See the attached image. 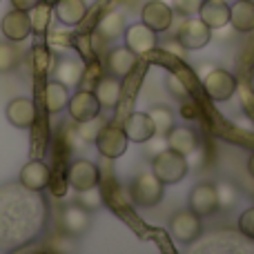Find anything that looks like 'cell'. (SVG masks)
Returning <instances> with one entry per match:
<instances>
[{"label": "cell", "instance_id": "obj_12", "mask_svg": "<svg viewBox=\"0 0 254 254\" xmlns=\"http://www.w3.org/2000/svg\"><path fill=\"white\" fill-rule=\"evenodd\" d=\"M140 18L143 22L154 29L156 34L161 31H167L172 27V20H174V7H170L163 0H149V2L143 4V11H140Z\"/></svg>", "mask_w": 254, "mask_h": 254}, {"label": "cell", "instance_id": "obj_38", "mask_svg": "<svg viewBox=\"0 0 254 254\" xmlns=\"http://www.w3.org/2000/svg\"><path fill=\"white\" fill-rule=\"evenodd\" d=\"M248 83H250V89H252V94H254V65H252V69H250V78H248Z\"/></svg>", "mask_w": 254, "mask_h": 254}, {"label": "cell", "instance_id": "obj_36", "mask_svg": "<svg viewBox=\"0 0 254 254\" xmlns=\"http://www.w3.org/2000/svg\"><path fill=\"white\" fill-rule=\"evenodd\" d=\"M11 2L13 9H22V11H29V9H34L38 2H43V0H9Z\"/></svg>", "mask_w": 254, "mask_h": 254}, {"label": "cell", "instance_id": "obj_28", "mask_svg": "<svg viewBox=\"0 0 254 254\" xmlns=\"http://www.w3.org/2000/svg\"><path fill=\"white\" fill-rule=\"evenodd\" d=\"M11 40H0V74H9L18 65V49Z\"/></svg>", "mask_w": 254, "mask_h": 254}, {"label": "cell", "instance_id": "obj_18", "mask_svg": "<svg viewBox=\"0 0 254 254\" xmlns=\"http://www.w3.org/2000/svg\"><path fill=\"white\" fill-rule=\"evenodd\" d=\"M94 94H96L101 107L114 110V107L121 103V96H123L121 78H116V76H103V78H98L96 87H94Z\"/></svg>", "mask_w": 254, "mask_h": 254}, {"label": "cell", "instance_id": "obj_22", "mask_svg": "<svg viewBox=\"0 0 254 254\" xmlns=\"http://www.w3.org/2000/svg\"><path fill=\"white\" fill-rule=\"evenodd\" d=\"M230 22L241 34L254 31V2L252 0H234L230 4Z\"/></svg>", "mask_w": 254, "mask_h": 254}, {"label": "cell", "instance_id": "obj_5", "mask_svg": "<svg viewBox=\"0 0 254 254\" xmlns=\"http://www.w3.org/2000/svg\"><path fill=\"white\" fill-rule=\"evenodd\" d=\"M212 38V27L205 25L198 16H188L185 22L179 27L176 40L183 45L185 52H194V49H203Z\"/></svg>", "mask_w": 254, "mask_h": 254}, {"label": "cell", "instance_id": "obj_15", "mask_svg": "<svg viewBox=\"0 0 254 254\" xmlns=\"http://www.w3.org/2000/svg\"><path fill=\"white\" fill-rule=\"evenodd\" d=\"M92 225V216L83 205H67L61 212V228L69 237H80Z\"/></svg>", "mask_w": 254, "mask_h": 254}, {"label": "cell", "instance_id": "obj_20", "mask_svg": "<svg viewBox=\"0 0 254 254\" xmlns=\"http://www.w3.org/2000/svg\"><path fill=\"white\" fill-rule=\"evenodd\" d=\"M54 11H56V18L63 25L76 27L87 16V2L85 0H56Z\"/></svg>", "mask_w": 254, "mask_h": 254}, {"label": "cell", "instance_id": "obj_39", "mask_svg": "<svg viewBox=\"0 0 254 254\" xmlns=\"http://www.w3.org/2000/svg\"><path fill=\"white\" fill-rule=\"evenodd\" d=\"M223 2H230V0H223Z\"/></svg>", "mask_w": 254, "mask_h": 254}, {"label": "cell", "instance_id": "obj_13", "mask_svg": "<svg viewBox=\"0 0 254 254\" xmlns=\"http://www.w3.org/2000/svg\"><path fill=\"white\" fill-rule=\"evenodd\" d=\"M0 31H2V36L7 40H11V43H22V40H27L31 34L29 11L13 9V11L4 13L2 22H0Z\"/></svg>", "mask_w": 254, "mask_h": 254}, {"label": "cell", "instance_id": "obj_6", "mask_svg": "<svg viewBox=\"0 0 254 254\" xmlns=\"http://www.w3.org/2000/svg\"><path fill=\"white\" fill-rule=\"evenodd\" d=\"M203 89L214 103H225L234 96L237 92V78L230 74L228 69H212L210 74L203 78Z\"/></svg>", "mask_w": 254, "mask_h": 254}, {"label": "cell", "instance_id": "obj_23", "mask_svg": "<svg viewBox=\"0 0 254 254\" xmlns=\"http://www.w3.org/2000/svg\"><path fill=\"white\" fill-rule=\"evenodd\" d=\"M54 78L58 83L67 85V87H76L85 78V65L78 58H63L56 65V69H54Z\"/></svg>", "mask_w": 254, "mask_h": 254}, {"label": "cell", "instance_id": "obj_37", "mask_svg": "<svg viewBox=\"0 0 254 254\" xmlns=\"http://www.w3.org/2000/svg\"><path fill=\"white\" fill-rule=\"evenodd\" d=\"M248 172H250V176L254 179V152L250 154V158H248Z\"/></svg>", "mask_w": 254, "mask_h": 254}, {"label": "cell", "instance_id": "obj_10", "mask_svg": "<svg viewBox=\"0 0 254 254\" xmlns=\"http://www.w3.org/2000/svg\"><path fill=\"white\" fill-rule=\"evenodd\" d=\"M67 110H69V116L76 123H85V121H89V119H96L103 107H101V103H98L96 94L89 92V89H80L74 96H69Z\"/></svg>", "mask_w": 254, "mask_h": 254}, {"label": "cell", "instance_id": "obj_8", "mask_svg": "<svg viewBox=\"0 0 254 254\" xmlns=\"http://www.w3.org/2000/svg\"><path fill=\"white\" fill-rule=\"evenodd\" d=\"M125 47H129L136 56H147L149 52H154L158 45L156 31L149 29L143 20L134 22V25L125 27Z\"/></svg>", "mask_w": 254, "mask_h": 254}, {"label": "cell", "instance_id": "obj_31", "mask_svg": "<svg viewBox=\"0 0 254 254\" xmlns=\"http://www.w3.org/2000/svg\"><path fill=\"white\" fill-rule=\"evenodd\" d=\"M103 125H105V121L101 119V116H96V119H89L85 121V123H78V136L83 140H89V143H94L98 136V131L103 129Z\"/></svg>", "mask_w": 254, "mask_h": 254}, {"label": "cell", "instance_id": "obj_40", "mask_svg": "<svg viewBox=\"0 0 254 254\" xmlns=\"http://www.w3.org/2000/svg\"><path fill=\"white\" fill-rule=\"evenodd\" d=\"M0 2H2V0H0Z\"/></svg>", "mask_w": 254, "mask_h": 254}, {"label": "cell", "instance_id": "obj_21", "mask_svg": "<svg viewBox=\"0 0 254 254\" xmlns=\"http://www.w3.org/2000/svg\"><path fill=\"white\" fill-rule=\"evenodd\" d=\"M165 140H167V147H172V149H176V152H181V154H185V156H190V154H194L196 152V147H198V136H196V131L194 129H190V127H172L170 129V134L165 136Z\"/></svg>", "mask_w": 254, "mask_h": 254}, {"label": "cell", "instance_id": "obj_11", "mask_svg": "<svg viewBox=\"0 0 254 254\" xmlns=\"http://www.w3.org/2000/svg\"><path fill=\"white\" fill-rule=\"evenodd\" d=\"M18 181H20V185L25 190H29V192H43V190L52 183V170H49V165L45 161L34 158V161L22 165L20 174H18Z\"/></svg>", "mask_w": 254, "mask_h": 254}, {"label": "cell", "instance_id": "obj_3", "mask_svg": "<svg viewBox=\"0 0 254 254\" xmlns=\"http://www.w3.org/2000/svg\"><path fill=\"white\" fill-rule=\"evenodd\" d=\"M170 232L179 243H185V246H188V243H194V241L201 239L203 221H201V216H198L196 212H192L190 207H185V210H179V212L172 214Z\"/></svg>", "mask_w": 254, "mask_h": 254}, {"label": "cell", "instance_id": "obj_35", "mask_svg": "<svg viewBox=\"0 0 254 254\" xmlns=\"http://www.w3.org/2000/svg\"><path fill=\"white\" fill-rule=\"evenodd\" d=\"M181 114H183V119H188V121H196L198 119V110H196V105H194V103H190V98H188V101H183Z\"/></svg>", "mask_w": 254, "mask_h": 254}, {"label": "cell", "instance_id": "obj_16", "mask_svg": "<svg viewBox=\"0 0 254 254\" xmlns=\"http://www.w3.org/2000/svg\"><path fill=\"white\" fill-rule=\"evenodd\" d=\"M123 129L131 143H147L152 136H156V127H154V121L149 119L147 112H134V114H129L125 119Z\"/></svg>", "mask_w": 254, "mask_h": 254}, {"label": "cell", "instance_id": "obj_14", "mask_svg": "<svg viewBox=\"0 0 254 254\" xmlns=\"http://www.w3.org/2000/svg\"><path fill=\"white\" fill-rule=\"evenodd\" d=\"M4 114H7L9 123L18 127V129H29L36 123V119H38L36 103L31 98H13V101H9Z\"/></svg>", "mask_w": 254, "mask_h": 254}, {"label": "cell", "instance_id": "obj_2", "mask_svg": "<svg viewBox=\"0 0 254 254\" xmlns=\"http://www.w3.org/2000/svg\"><path fill=\"white\" fill-rule=\"evenodd\" d=\"M165 183L154 172H140L129 185V196L138 207H154L161 203Z\"/></svg>", "mask_w": 254, "mask_h": 254}, {"label": "cell", "instance_id": "obj_19", "mask_svg": "<svg viewBox=\"0 0 254 254\" xmlns=\"http://www.w3.org/2000/svg\"><path fill=\"white\" fill-rule=\"evenodd\" d=\"M198 18L212 29H221L230 22V2L223 0H203L201 9H198Z\"/></svg>", "mask_w": 254, "mask_h": 254}, {"label": "cell", "instance_id": "obj_25", "mask_svg": "<svg viewBox=\"0 0 254 254\" xmlns=\"http://www.w3.org/2000/svg\"><path fill=\"white\" fill-rule=\"evenodd\" d=\"M125 16L121 11H116V9H112V11H107L105 16L98 20L96 25V31L101 34V38L105 40H114L119 38V36L125 34Z\"/></svg>", "mask_w": 254, "mask_h": 254}, {"label": "cell", "instance_id": "obj_7", "mask_svg": "<svg viewBox=\"0 0 254 254\" xmlns=\"http://www.w3.org/2000/svg\"><path fill=\"white\" fill-rule=\"evenodd\" d=\"M188 207L192 212H196L201 219L212 216L221 210L219 207V194H216V185L212 183H198L192 188L188 198Z\"/></svg>", "mask_w": 254, "mask_h": 254}, {"label": "cell", "instance_id": "obj_1", "mask_svg": "<svg viewBox=\"0 0 254 254\" xmlns=\"http://www.w3.org/2000/svg\"><path fill=\"white\" fill-rule=\"evenodd\" d=\"M190 163L188 156L172 147H163L158 154L152 158V172L163 181L165 185H176L188 176Z\"/></svg>", "mask_w": 254, "mask_h": 254}, {"label": "cell", "instance_id": "obj_33", "mask_svg": "<svg viewBox=\"0 0 254 254\" xmlns=\"http://www.w3.org/2000/svg\"><path fill=\"white\" fill-rule=\"evenodd\" d=\"M203 0H172V7L176 13L181 16H198V9H201Z\"/></svg>", "mask_w": 254, "mask_h": 254}, {"label": "cell", "instance_id": "obj_4", "mask_svg": "<svg viewBox=\"0 0 254 254\" xmlns=\"http://www.w3.org/2000/svg\"><path fill=\"white\" fill-rule=\"evenodd\" d=\"M94 143H96V147H98V152H101L103 158L116 161V158H121L127 152V143H129V138H127L123 127L105 123L103 129L98 131V136H96Z\"/></svg>", "mask_w": 254, "mask_h": 254}, {"label": "cell", "instance_id": "obj_30", "mask_svg": "<svg viewBox=\"0 0 254 254\" xmlns=\"http://www.w3.org/2000/svg\"><path fill=\"white\" fill-rule=\"evenodd\" d=\"M165 87H167V92L172 94V96L176 98V101H188L190 98V89H188V85L181 80V76L179 74H174V71H170V74L165 76Z\"/></svg>", "mask_w": 254, "mask_h": 254}, {"label": "cell", "instance_id": "obj_34", "mask_svg": "<svg viewBox=\"0 0 254 254\" xmlns=\"http://www.w3.org/2000/svg\"><path fill=\"white\" fill-rule=\"evenodd\" d=\"M239 230H241V234H246L248 239L254 241V207H248L241 214V219H239Z\"/></svg>", "mask_w": 254, "mask_h": 254}, {"label": "cell", "instance_id": "obj_26", "mask_svg": "<svg viewBox=\"0 0 254 254\" xmlns=\"http://www.w3.org/2000/svg\"><path fill=\"white\" fill-rule=\"evenodd\" d=\"M29 22H31V34H47L49 22H52V7L47 2H38L34 9H29Z\"/></svg>", "mask_w": 254, "mask_h": 254}, {"label": "cell", "instance_id": "obj_17", "mask_svg": "<svg viewBox=\"0 0 254 254\" xmlns=\"http://www.w3.org/2000/svg\"><path fill=\"white\" fill-rule=\"evenodd\" d=\"M136 61H138V56L129 47H116L107 54V69H110L112 76L123 80L134 71Z\"/></svg>", "mask_w": 254, "mask_h": 254}, {"label": "cell", "instance_id": "obj_9", "mask_svg": "<svg viewBox=\"0 0 254 254\" xmlns=\"http://www.w3.org/2000/svg\"><path fill=\"white\" fill-rule=\"evenodd\" d=\"M101 181V172H98V165L87 158H78L69 165L67 170V183L76 190V192H83V190H89L94 185H98Z\"/></svg>", "mask_w": 254, "mask_h": 254}, {"label": "cell", "instance_id": "obj_29", "mask_svg": "<svg viewBox=\"0 0 254 254\" xmlns=\"http://www.w3.org/2000/svg\"><path fill=\"white\" fill-rule=\"evenodd\" d=\"M78 205H83L87 212L101 210V207H103V192L98 190V185H94V188L78 192Z\"/></svg>", "mask_w": 254, "mask_h": 254}, {"label": "cell", "instance_id": "obj_24", "mask_svg": "<svg viewBox=\"0 0 254 254\" xmlns=\"http://www.w3.org/2000/svg\"><path fill=\"white\" fill-rule=\"evenodd\" d=\"M43 103L49 114L63 112L67 107V103H69V89H67V85L58 83L56 78H54L52 83H47L45 85V92H43Z\"/></svg>", "mask_w": 254, "mask_h": 254}, {"label": "cell", "instance_id": "obj_32", "mask_svg": "<svg viewBox=\"0 0 254 254\" xmlns=\"http://www.w3.org/2000/svg\"><path fill=\"white\" fill-rule=\"evenodd\" d=\"M216 194H219V207L221 210H230L237 203V190L232 183H221L216 185Z\"/></svg>", "mask_w": 254, "mask_h": 254}, {"label": "cell", "instance_id": "obj_27", "mask_svg": "<svg viewBox=\"0 0 254 254\" xmlns=\"http://www.w3.org/2000/svg\"><path fill=\"white\" fill-rule=\"evenodd\" d=\"M147 114H149V119L154 121L156 136H167L170 134V129L174 127V114H172V110H167L165 105H154Z\"/></svg>", "mask_w": 254, "mask_h": 254}]
</instances>
